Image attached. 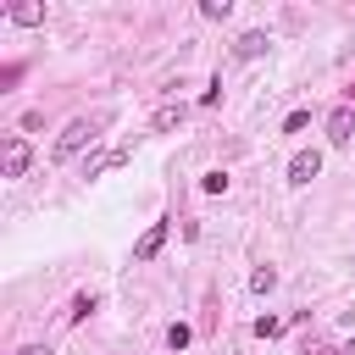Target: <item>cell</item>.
<instances>
[{
  "mask_svg": "<svg viewBox=\"0 0 355 355\" xmlns=\"http://www.w3.org/2000/svg\"><path fill=\"white\" fill-rule=\"evenodd\" d=\"M100 128H105V116H72V122L61 128V139H55L50 161H72L83 144H94V139H100Z\"/></svg>",
  "mask_w": 355,
  "mask_h": 355,
  "instance_id": "1",
  "label": "cell"
},
{
  "mask_svg": "<svg viewBox=\"0 0 355 355\" xmlns=\"http://www.w3.org/2000/svg\"><path fill=\"white\" fill-rule=\"evenodd\" d=\"M28 161H33L28 139H22V133H6V139H0V172H6V178H22Z\"/></svg>",
  "mask_w": 355,
  "mask_h": 355,
  "instance_id": "2",
  "label": "cell"
},
{
  "mask_svg": "<svg viewBox=\"0 0 355 355\" xmlns=\"http://www.w3.org/2000/svg\"><path fill=\"white\" fill-rule=\"evenodd\" d=\"M349 139H355V111H349V105H333V116H327V144H333V150H349Z\"/></svg>",
  "mask_w": 355,
  "mask_h": 355,
  "instance_id": "3",
  "label": "cell"
},
{
  "mask_svg": "<svg viewBox=\"0 0 355 355\" xmlns=\"http://www.w3.org/2000/svg\"><path fill=\"white\" fill-rule=\"evenodd\" d=\"M161 244H166V216H161V222H150V227L139 233V244H133V261H155V255H161Z\"/></svg>",
  "mask_w": 355,
  "mask_h": 355,
  "instance_id": "4",
  "label": "cell"
},
{
  "mask_svg": "<svg viewBox=\"0 0 355 355\" xmlns=\"http://www.w3.org/2000/svg\"><path fill=\"white\" fill-rule=\"evenodd\" d=\"M316 172H322V150H300V155L288 161V183H300V189H305Z\"/></svg>",
  "mask_w": 355,
  "mask_h": 355,
  "instance_id": "5",
  "label": "cell"
},
{
  "mask_svg": "<svg viewBox=\"0 0 355 355\" xmlns=\"http://www.w3.org/2000/svg\"><path fill=\"white\" fill-rule=\"evenodd\" d=\"M122 161H128V150H100V155L83 161V178H100L105 166H122Z\"/></svg>",
  "mask_w": 355,
  "mask_h": 355,
  "instance_id": "6",
  "label": "cell"
},
{
  "mask_svg": "<svg viewBox=\"0 0 355 355\" xmlns=\"http://www.w3.org/2000/svg\"><path fill=\"white\" fill-rule=\"evenodd\" d=\"M11 22H22V28H39V22H44V6H39V0H17V6H11Z\"/></svg>",
  "mask_w": 355,
  "mask_h": 355,
  "instance_id": "7",
  "label": "cell"
},
{
  "mask_svg": "<svg viewBox=\"0 0 355 355\" xmlns=\"http://www.w3.org/2000/svg\"><path fill=\"white\" fill-rule=\"evenodd\" d=\"M233 55H239V61H255V55H266V33H239Z\"/></svg>",
  "mask_w": 355,
  "mask_h": 355,
  "instance_id": "8",
  "label": "cell"
},
{
  "mask_svg": "<svg viewBox=\"0 0 355 355\" xmlns=\"http://www.w3.org/2000/svg\"><path fill=\"white\" fill-rule=\"evenodd\" d=\"M178 122H183V105H161L150 128H155V133H166V128H178Z\"/></svg>",
  "mask_w": 355,
  "mask_h": 355,
  "instance_id": "9",
  "label": "cell"
},
{
  "mask_svg": "<svg viewBox=\"0 0 355 355\" xmlns=\"http://www.w3.org/2000/svg\"><path fill=\"white\" fill-rule=\"evenodd\" d=\"M283 327H288L283 316H255V338H277Z\"/></svg>",
  "mask_w": 355,
  "mask_h": 355,
  "instance_id": "10",
  "label": "cell"
},
{
  "mask_svg": "<svg viewBox=\"0 0 355 355\" xmlns=\"http://www.w3.org/2000/svg\"><path fill=\"white\" fill-rule=\"evenodd\" d=\"M272 283H277V272H272V266H255V272H250V288H255V294H266Z\"/></svg>",
  "mask_w": 355,
  "mask_h": 355,
  "instance_id": "11",
  "label": "cell"
},
{
  "mask_svg": "<svg viewBox=\"0 0 355 355\" xmlns=\"http://www.w3.org/2000/svg\"><path fill=\"white\" fill-rule=\"evenodd\" d=\"M200 189H205V194H227V172H205Z\"/></svg>",
  "mask_w": 355,
  "mask_h": 355,
  "instance_id": "12",
  "label": "cell"
},
{
  "mask_svg": "<svg viewBox=\"0 0 355 355\" xmlns=\"http://www.w3.org/2000/svg\"><path fill=\"white\" fill-rule=\"evenodd\" d=\"M89 311H94V294H78V300H72V311H67V322H83Z\"/></svg>",
  "mask_w": 355,
  "mask_h": 355,
  "instance_id": "13",
  "label": "cell"
},
{
  "mask_svg": "<svg viewBox=\"0 0 355 355\" xmlns=\"http://www.w3.org/2000/svg\"><path fill=\"white\" fill-rule=\"evenodd\" d=\"M227 11H233L227 0H200V17H211V22H216V17H227Z\"/></svg>",
  "mask_w": 355,
  "mask_h": 355,
  "instance_id": "14",
  "label": "cell"
},
{
  "mask_svg": "<svg viewBox=\"0 0 355 355\" xmlns=\"http://www.w3.org/2000/svg\"><path fill=\"white\" fill-rule=\"evenodd\" d=\"M189 338H194V333H189V327H183V322H172V327H166V344H172V349H183V344H189Z\"/></svg>",
  "mask_w": 355,
  "mask_h": 355,
  "instance_id": "15",
  "label": "cell"
},
{
  "mask_svg": "<svg viewBox=\"0 0 355 355\" xmlns=\"http://www.w3.org/2000/svg\"><path fill=\"white\" fill-rule=\"evenodd\" d=\"M17 355H50V349H44V344H28V349H17Z\"/></svg>",
  "mask_w": 355,
  "mask_h": 355,
  "instance_id": "16",
  "label": "cell"
},
{
  "mask_svg": "<svg viewBox=\"0 0 355 355\" xmlns=\"http://www.w3.org/2000/svg\"><path fill=\"white\" fill-rule=\"evenodd\" d=\"M338 355H355V338H349V344H338Z\"/></svg>",
  "mask_w": 355,
  "mask_h": 355,
  "instance_id": "17",
  "label": "cell"
},
{
  "mask_svg": "<svg viewBox=\"0 0 355 355\" xmlns=\"http://www.w3.org/2000/svg\"><path fill=\"white\" fill-rule=\"evenodd\" d=\"M349 94H355V89H349Z\"/></svg>",
  "mask_w": 355,
  "mask_h": 355,
  "instance_id": "18",
  "label": "cell"
}]
</instances>
